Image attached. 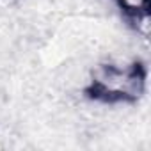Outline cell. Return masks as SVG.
<instances>
[{"mask_svg": "<svg viewBox=\"0 0 151 151\" xmlns=\"http://www.w3.org/2000/svg\"><path fill=\"white\" fill-rule=\"evenodd\" d=\"M146 84V71L142 64L133 62L130 66L107 64L96 69L87 94L93 100L116 103V101H133L137 100Z\"/></svg>", "mask_w": 151, "mask_h": 151, "instance_id": "cell-1", "label": "cell"}]
</instances>
